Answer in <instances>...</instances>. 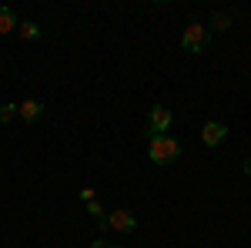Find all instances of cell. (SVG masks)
Returning a JSON list of instances; mask_svg holds the SVG:
<instances>
[{"label":"cell","instance_id":"2","mask_svg":"<svg viewBox=\"0 0 251 248\" xmlns=\"http://www.w3.org/2000/svg\"><path fill=\"white\" fill-rule=\"evenodd\" d=\"M181 47H184L188 54H201V51L208 47V27H204V24H188V30H184V37H181Z\"/></svg>","mask_w":251,"mask_h":248},{"label":"cell","instance_id":"8","mask_svg":"<svg viewBox=\"0 0 251 248\" xmlns=\"http://www.w3.org/2000/svg\"><path fill=\"white\" fill-rule=\"evenodd\" d=\"M17 30H20V37H24V40H37L40 37V27H37V24H30V20H27V24H17Z\"/></svg>","mask_w":251,"mask_h":248},{"label":"cell","instance_id":"5","mask_svg":"<svg viewBox=\"0 0 251 248\" xmlns=\"http://www.w3.org/2000/svg\"><path fill=\"white\" fill-rule=\"evenodd\" d=\"M107 225H111L114 231H121V235H131V231L137 228V218L131 215V211L117 208V211H111V215H107Z\"/></svg>","mask_w":251,"mask_h":248},{"label":"cell","instance_id":"9","mask_svg":"<svg viewBox=\"0 0 251 248\" xmlns=\"http://www.w3.org/2000/svg\"><path fill=\"white\" fill-rule=\"evenodd\" d=\"M211 27H214V30H228V27H231V14H214Z\"/></svg>","mask_w":251,"mask_h":248},{"label":"cell","instance_id":"3","mask_svg":"<svg viewBox=\"0 0 251 248\" xmlns=\"http://www.w3.org/2000/svg\"><path fill=\"white\" fill-rule=\"evenodd\" d=\"M171 128V108H151V117H148V134L151 138H157V134H164Z\"/></svg>","mask_w":251,"mask_h":248},{"label":"cell","instance_id":"7","mask_svg":"<svg viewBox=\"0 0 251 248\" xmlns=\"http://www.w3.org/2000/svg\"><path fill=\"white\" fill-rule=\"evenodd\" d=\"M14 27H17V17H14V10L0 7V34H10Z\"/></svg>","mask_w":251,"mask_h":248},{"label":"cell","instance_id":"10","mask_svg":"<svg viewBox=\"0 0 251 248\" xmlns=\"http://www.w3.org/2000/svg\"><path fill=\"white\" fill-rule=\"evenodd\" d=\"M14 114H17V104H3V108H0V121H3V124H7Z\"/></svg>","mask_w":251,"mask_h":248},{"label":"cell","instance_id":"4","mask_svg":"<svg viewBox=\"0 0 251 248\" xmlns=\"http://www.w3.org/2000/svg\"><path fill=\"white\" fill-rule=\"evenodd\" d=\"M225 138H228V124H221V121H208V124L201 128V141H204L208 148L225 144Z\"/></svg>","mask_w":251,"mask_h":248},{"label":"cell","instance_id":"11","mask_svg":"<svg viewBox=\"0 0 251 248\" xmlns=\"http://www.w3.org/2000/svg\"><path fill=\"white\" fill-rule=\"evenodd\" d=\"M91 248H114V245H107V242H94Z\"/></svg>","mask_w":251,"mask_h":248},{"label":"cell","instance_id":"6","mask_svg":"<svg viewBox=\"0 0 251 248\" xmlns=\"http://www.w3.org/2000/svg\"><path fill=\"white\" fill-rule=\"evenodd\" d=\"M17 114L24 117V121H40V114H44V104L40 101H24V104H17Z\"/></svg>","mask_w":251,"mask_h":248},{"label":"cell","instance_id":"1","mask_svg":"<svg viewBox=\"0 0 251 248\" xmlns=\"http://www.w3.org/2000/svg\"><path fill=\"white\" fill-rule=\"evenodd\" d=\"M148 154H151L154 165H171V161L181 158V141H174V138H168V134H157V138H151Z\"/></svg>","mask_w":251,"mask_h":248}]
</instances>
